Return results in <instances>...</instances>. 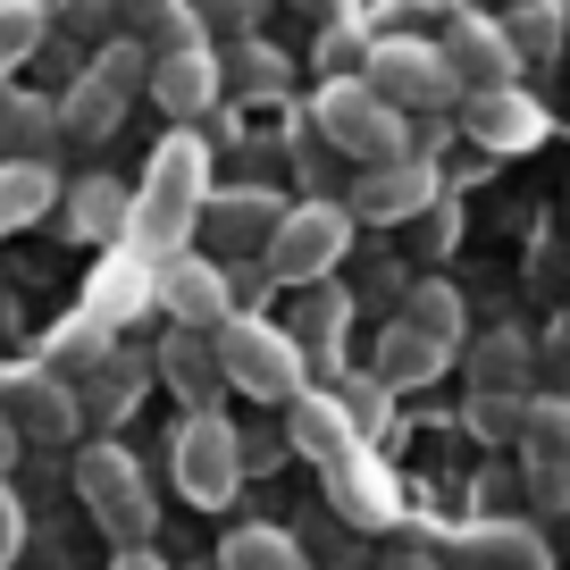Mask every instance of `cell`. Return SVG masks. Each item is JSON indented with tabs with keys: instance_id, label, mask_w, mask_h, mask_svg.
<instances>
[{
	"instance_id": "obj_1",
	"label": "cell",
	"mask_w": 570,
	"mask_h": 570,
	"mask_svg": "<svg viewBox=\"0 0 570 570\" xmlns=\"http://www.w3.org/2000/svg\"><path fill=\"white\" fill-rule=\"evenodd\" d=\"M202 210H210V142H202L194 126H177V135L151 151L142 185H135V227H126V252H142L151 268H168L185 252V235L202 227Z\"/></svg>"
},
{
	"instance_id": "obj_2",
	"label": "cell",
	"mask_w": 570,
	"mask_h": 570,
	"mask_svg": "<svg viewBox=\"0 0 570 570\" xmlns=\"http://www.w3.org/2000/svg\"><path fill=\"white\" fill-rule=\"evenodd\" d=\"M311 126L327 135V151L361 168H386V160H411V135H403V109L370 85V76H327L311 92Z\"/></svg>"
},
{
	"instance_id": "obj_3",
	"label": "cell",
	"mask_w": 570,
	"mask_h": 570,
	"mask_svg": "<svg viewBox=\"0 0 570 570\" xmlns=\"http://www.w3.org/2000/svg\"><path fill=\"white\" fill-rule=\"evenodd\" d=\"M218 361H227V386L252 394V403H303L311 394V353L294 344V327H277V320L235 311V320L218 327Z\"/></svg>"
},
{
	"instance_id": "obj_4",
	"label": "cell",
	"mask_w": 570,
	"mask_h": 570,
	"mask_svg": "<svg viewBox=\"0 0 570 570\" xmlns=\"http://www.w3.org/2000/svg\"><path fill=\"white\" fill-rule=\"evenodd\" d=\"M76 495H85V512L101 520L109 537H118L126 553L142 546V537L160 529V503H151V479H142V462L126 445H85L76 453Z\"/></svg>"
},
{
	"instance_id": "obj_5",
	"label": "cell",
	"mask_w": 570,
	"mask_h": 570,
	"mask_svg": "<svg viewBox=\"0 0 570 570\" xmlns=\"http://www.w3.org/2000/svg\"><path fill=\"white\" fill-rule=\"evenodd\" d=\"M135 92H151V51H142V42H101V51H92V68L59 92V126H68L76 142H101L109 126L126 118V101H135Z\"/></svg>"
},
{
	"instance_id": "obj_6",
	"label": "cell",
	"mask_w": 570,
	"mask_h": 570,
	"mask_svg": "<svg viewBox=\"0 0 570 570\" xmlns=\"http://www.w3.org/2000/svg\"><path fill=\"white\" fill-rule=\"evenodd\" d=\"M344 244H353V202H294L261 268H268V285H327Z\"/></svg>"
},
{
	"instance_id": "obj_7",
	"label": "cell",
	"mask_w": 570,
	"mask_h": 570,
	"mask_svg": "<svg viewBox=\"0 0 570 570\" xmlns=\"http://www.w3.org/2000/svg\"><path fill=\"white\" fill-rule=\"evenodd\" d=\"M168 470H177V495L194 503V512H218V503H235V479H244L235 420H218V411H194V420L168 436Z\"/></svg>"
},
{
	"instance_id": "obj_8",
	"label": "cell",
	"mask_w": 570,
	"mask_h": 570,
	"mask_svg": "<svg viewBox=\"0 0 570 570\" xmlns=\"http://www.w3.org/2000/svg\"><path fill=\"white\" fill-rule=\"evenodd\" d=\"M361 76H370L394 109H453V101H470L462 76L445 68V42H403V35L370 42V68H361Z\"/></svg>"
},
{
	"instance_id": "obj_9",
	"label": "cell",
	"mask_w": 570,
	"mask_h": 570,
	"mask_svg": "<svg viewBox=\"0 0 570 570\" xmlns=\"http://www.w3.org/2000/svg\"><path fill=\"white\" fill-rule=\"evenodd\" d=\"M520 470H529V495L546 512H570V394H529Z\"/></svg>"
},
{
	"instance_id": "obj_10",
	"label": "cell",
	"mask_w": 570,
	"mask_h": 570,
	"mask_svg": "<svg viewBox=\"0 0 570 570\" xmlns=\"http://www.w3.org/2000/svg\"><path fill=\"white\" fill-rule=\"evenodd\" d=\"M0 411L18 420L26 445H68L76 428H85V403H76V386L42 361V370H9V386H0Z\"/></svg>"
},
{
	"instance_id": "obj_11",
	"label": "cell",
	"mask_w": 570,
	"mask_h": 570,
	"mask_svg": "<svg viewBox=\"0 0 570 570\" xmlns=\"http://www.w3.org/2000/svg\"><path fill=\"white\" fill-rule=\"evenodd\" d=\"M277 227H285V202L261 194V185H227V194H210V210H202V235H210L218 261H268Z\"/></svg>"
},
{
	"instance_id": "obj_12",
	"label": "cell",
	"mask_w": 570,
	"mask_h": 570,
	"mask_svg": "<svg viewBox=\"0 0 570 570\" xmlns=\"http://www.w3.org/2000/svg\"><path fill=\"white\" fill-rule=\"evenodd\" d=\"M160 311L168 327H194V336H218V327L235 320V285L218 261H194V252H177V261L160 268Z\"/></svg>"
},
{
	"instance_id": "obj_13",
	"label": "cell",
	"mask_w": 570,
	"mask_h": 570,
	"mask_svg": "<svg viewBox=\"0 0 570 570\" xmlns=\"http://www.w3.org/2000/svg\"><path fill=\"white\" fill-rule=\"evenodd\" d=\"M436 168L411 151V160H386V168H361V185H353V218H377V227H403V218H420V210H436Z\"/></svg>"
},
{
	"instance_id": "obj_14",
	"label": "cell",
	"mask_w": 570,
	"mask_h": 570,
	"mask_svg": "<svg viewBox=\"0 0 570 570\" xmlns=\"http://www.w3.org/2000/svg\"><path fill=\"white\" fill-rule=\"evenodd\" d=\"M218 92H227V59H218L210 42H194V51H160V59H151V101H160L177 126H194L202 109L218 101Z\"/></svg>"
},
{
	"instance_id": "obj_15",
	"label": "cell",
	"mask_w": 570,
	"mask_h": 570,
	"mask_svg": "<svg viewBox=\"0 0 570 570\" xmlns=\"http://www.w3.org/2000/svg\"><path fill=\"white\" fill-rule=\"evenodd\" d=\"M462 135L479 142V151H537V142H546V109H537L520 85L470 92L462 101Z\"/></svg>"
},
{
	"instance_id": "obj_16",
	"label": "cell",
	"mask_w": 570,
	"mask_h": 570,
	"mask_svg": "<svg viewBox=\"0 0 570 570\" xmlns=\"http://www.w3.org/2000/svg\"><path fill=\"white\" fill-rule=\"evenodd\" d=\"M160 386L177 394L185 403V420H194V411H210L218 394H227V361H218V336H194V327H168L160 336Z\"/></svg>"
},
{
	"instance_id": "obj_17",
	"label": "cell",
	"mask_w": 570,
	"mask_h": 570,
	"mask_svg": "<svg viewBox=\"0 0 570 570\" xmlns=\"http://www.w3.org/2000/svg\"><path fill=\"white\" fill-rule=\"evenodd\" d=\"M445 68L462 76V92H495V85L520 76V51L495 18H453L445 26Z\"/></svg>"
},
{
	"instance_id": "obj_18",
	"label": "cell",
	"mask_w": 570,
	"mask_h": 570,
	"mask_svg": "<svg viewBox=\"0 0 570 570\" xmlns=\"http://www.w3.org/2000/svg\"><path fill=\"white\" fill-rule=\"evenodd\" d=\"M285 436H294V453L320 462V470L353 462V411H344L336 394H320V386H311L303 403H285Z\"/></svg>"
},
{
	"instance_id": "obj_19",
	"label": "cell",
	"mask_w": 570,
	"mask_h": 570,
	"mask_svg": "<svg viewBox=\"0 0 570 570\" xmlns=\"http://www.w3.org/2000/svg\"><path fill=\"white\" fill-rule=\"evenodd\" d=\"M445 570H546V537L520 529V520H479V529L453 537Z\"/></svg>"
},
{
	"instance_id": "obj_20",
	"label": "cell",
	"mask_w": 570,
	"mask_h": 570,
	"mask_svg": "<svg viewBox=\"0 0 570 570\" xmlns=\"http://www.w3.org/2000/svg\"><path fill=\"white\" fill-rule=\"evenodd\" d=\"M529 377H537V344L520 336V327H487V336L470 344V386L479 394H520V403H529Z\"/></svg>"
},
{
	"instance_id": "obj_21",
	"label": "cell",
	"mask_w": 570,
	"mask_h": 570,
	"mask_svg": "<svg viewBox=\"0 0 570 570\" xmlns=\"http://www.w3.org/2000/svg\"><path fill=\"white\" fill-rule=\"evenodd\" d=\"M51 135H68V126H59V101H42V92H0V160H42Z\"/></svg>"
},
{
	"instance_id": "obj_22",
	"label": "cell",
	"mask_w": 570,
	"mask_h": 570,
	"mask_svg": "<svg viewBox=\"0 0 570 570\" xmlns=\"http://www.w3.org/2000/svg\"><path fill=\"white\" fill-rule=\"evenodd\" d=\"M142 377H160V361H151V353H109L101 370H92L85 386H76V403H85V420H118V411H135Z\"/></svg>"
},
{
	"instance_id": "obj_23",
	"label": "cell",
	"mask_w": 570,
	"mask_h": 570,
	"mask_svg": "<svg viewBox=\"0 0 570 570\" xmlns=\"http://www.w3.org/2000/svg\"><path fill=\"white\" fill-rule=\"evenodd\" d=\"M68 227L85 235V244H109V235L135 227V194H126L118 177H85V185L68 194Z\"/></svg>"
},
{
	"instance_id": "obj_24",
	"label": "cell",
	"mask_w": 570,
	"mask_h": 570,
	"mask_svg": "<svg viewBox=\"0 0 570 570\" xmlns=\"http://www.w3.org/2000/svg\"><path fill=\"white\" fill-rule=\"evenodd\" d=\"M436 370H445V344H428L420 327H403V320H394L386 336H377V361H370V377H377V386H428Z\"/></svg>"
},
{
	"instance_id": "obj_25",
	"label": "cell",
	"mask_w": 570,
	"mask_h": 570,
	"mask_svg": "<svg viewBox=\"0 0 570 570\" xmlns=\"http://www.w3.org/2000/svg\"><path fill=\"white\" fill-rule=\"evenodd\" d=\"M327 503H336V520H353V529H386L394 520V495H386V479H377L370 462H336L327 470Z\"/></svg>"
},
{
	"instance_id": "obj_26",
	"label": "cell",
	"mask_w": 570,
	"mask_h": 570,
	"mask_svg": "<svg viewBox=\"0 0 570 570\" xmlns=\"http://www.w3.org/2000/svg\"><path fill=\"white\" fill-rule=\"evenodd\" d=\"M51 168L42 160H0V235H18V227H35L42 210H51Z\"/></svg>"
},
{
	"instance_id": "obj_27",
	"label": "cell",
	"mask_w": 570,
	"mask_h": 570,
	"mask_svg": "<svg viewBox=\"0 0 570 570\" xmlns=\"http://www.w3.org/2000/svg\"><path fill=\"white\" fill-rule=\"evenodd\" d=\"M403 327H420L428 344H462V285H445V277H420L411 285V303H403Z\"/></svg>"
},
{
	"instance_id": "obj_28",
	"label": "cell",
	"mask_w": 570,
	"mask_h": 570,
	"mask_svg": "<svg viewBox=\"0 0 570 570\" xmlns=\"http://www.w3.org/2000/svg\"><path fill=\"white\" fill-rule=\"evenodd\" d=\"M218 570H311V562H303V546L285 529H261V520H252V529H227Z\"/></svg>"
},
{
	"instance_id": "obj_29",
	"label": "cell",
	"mask_w": 570,
	"mask_h": 570,
	"mask_svg": "<svg viewBox=\"0 0 570 570\" xmlns=\"http://www.w3.org/2000/svg\"><path fill=\"white\" fill-rule=\"evenodd\" d=\"M503 35H512V51L529 59H562V42H570V18H562V0H520L512 18H503Z\"/></svg>"
},
{
	"instance_id": "obj_30",
	"label": "cell",
	"mask_w": 570,
	"mask_h": 570,
	"mask_svg": "<svg viewBox=\"0 0 570 570\" xmlns=\"http://www.w3.org/2000/svg\"><path fill=\"white\" fill-rule=\"evenodd\" d=\"M344 320H353V294H344V285H311L303 311H294V344H303V353H336Z\"/></svg>"
},
{
	"instance_id": "obj_31",
	"label": "cell",
	"mask_w": 570,
	"mask_h": 570,
	"mask_svg": "<svg viewBox=\"0 0 570 570\" xmlns=\"http://www.w3.org/2000/svg\"><path fill=\"white\" fill-rule=\"evenodd\" d=\"M285 76H294V68H285V51H268V42H235V51H227V85L244 92V101H277Z\"/></svg>"
},
{
	"instance_id": "obj_32",
	"label": "cell",
	"mask_w": 570,
	"mask_h": 570,
	"mask_svg": "<svg viewBox=\"0 0 570 570\" xmlns=\"http://www.w3.org/2000/svg\"><path fill=\"white\" fill-rule=\"evenodd\" d=\"M42 35H51V9H42V0H0V76L18 68V59H35Z\"/></svg>"
},
{
	"instance_id": "obj_33",
	"label": "cell",
	"mask_w": 570,
	"mask_h": 570,
	"mask_svg": "<svg viewBox=\"0 0 570 570\" xmlns=\"http://www.w3.org/2000/svg\"><path fill=\"white\" fill-rule=\"evenodd\" d=\"M520 428H529V403H520V394H470V436L520 445Z\"/></svg>"
},
{
	"instance_id": "obj_34",
	"label": "cell",
	"mask_w": 570,
	"mask_h": 570,
	"mask_svg": "<svg viewBox=\"0 0 570 570\" xmlns=\"http://www.w3.org/2000/svg\"><path fill=\"white\" fill-rule=\"evenodd\" d=\"M51 18L68 26L76 42H109V26H126V18H118V0H59Z\"/></svg>"
},
{
	"instance_id": "obj_35",
	"label": "cell",
	"mask_w": 570,
	"mask_h": 570,
	"mask_svg": "<svg viewBox=\"0 0 570 570\" xmlns=\"http://www.w3.org/2000/svg\"><path fill=\"white\" fill-rule=\"evenodd\" d=\"M235 445H244V470H277L294 453V436L285 428H235Z\"/></svg>"
},
{
	"instance_id": "obj_36",
	"label": "cell",
	"mask_w": 570,
	"mask_h": 570,
	"mask_svg": "<svg viewBox=\"0 0 570 570\" xmlns=\"http://www.w3.org/2000/svg\"><path fill=\"white\" fill-rule=\"evenodd\" d=\"M320 68H327V76L370 68V51H361V35H353V26H327V35H320Z\"/></svg>"
},
{
	"instance_id": "obj_37",
	"label": "cell",
	"mask_w": 570,
	"mask_h": 570,
	"mask_svg": "<svg viewBox=\"0 0 570 570\" xmlns=\"http://www.w3.org/2000/svg\"><path fill=\"white\" fill-rule=\"evenodd\" d=\"M537 370H546L553 386H570V311L546 327V336H537Z\"/></svg>"
},
{
	"instance_id": "obj_38",
	"label": "cell",
	"mask_w": 570,
	"mask_h": 570,
	"mask_svg": "<svg viewBox=\"0 0 570 570\" xmlns=\"http://www.w3.org/2000/svg\"><path fill=\"white\" fill-rule=\"evenodd\" d=\"M202 26H218V35H244L252 18H261V0H194Z\"/></svg>"
},
{
	"instance_id": "obj_39",
	"label": "cell",
	"mask_w": 570,
	"mask_h": 570,
	"mask_svg": "<svg viewBox=\"0 0 570 570\" xmlns=\"http://www.w3.org/2000/svg\"><path fill=\"white\" fill-rule=\"evenodd\" d=\"M177 9H194V0H118V18H126V26H142V35H160Z\"/></svg>"
},
{
	"instance_id": "obj_40",
	"label": "cell",
	"mask_w": 570,
	"mask_h": 570,
	"mask_svg": "<svg viewBox=\"0 0 570 570\" xmlns=\"http://www.w3.org/2000/svg\"><path fill=\"white\" fill-rule=\"evenodd\" d=\"M453 227H462V210H453V202L420 210V252H445V244H453Z\"/></svg>"
},
{
	"instance_id": "obj_41",
	"label": "cell",
	"mask_w": 570,
	"mask_h": 570,
	"mask_svg": "<svg viewBox=\"0 0 570 570\" xmlns=\"http://www.w3.org/2000/svg\"><path fill=\"white\" fill-rule=\"evenodd\" d=\"M18 537H26V512H18V495H9V487H0V562H9V553H18Z\"/></svg>"
},
{
	"instance_id": "obj_42",
	"label": "cell",
	"mask_w": 570,
	"mask_h": 570,
	"mask_svg": "<svg viewBox=\"0 0 570 570\" xmlns=\"http://www.w3.org/2000/svg\"><path fill=\"white\" fill-rule=\"evenodd\" d=\"M18 453H26V436H18V420L0 411V479H9V462H18Z\"/></svg>"
},
{
	"instance_id": "obj_43",
	"label": "cell",
	"mask_w": 570,
	"mask_h": 570,
	"mask_svg": "<svg viewBox=\"0 0 570 570\" xmlns=\"http://www.w3.org/2000/svg\"><path fill=\"white\" fill-rule=\"evenodd\" d=\"M118 570H160V562H151V553L135 546V553H118Z\"/></svg>"
},
{
	"instance_id": "obj_44",
	"label": "cell",
	"mask_w": 570,
	"mask_h": 570,
	"mask_svg": "<svg viewBox=\"0 0 570 570\" xmlns=\"http://www.w3.org/2000/svg\"><path fill=\"white\" fill-rule=\"evenodd\" d=\"M294 9H311V18H336V0H294Z\"/></svg>"
},
{
	"instance_id": "obj_45",
	"label": "cell",
	"mask_w": 570,
	"mask_h": 570,
	"mask_svg": "<svg viewBox=\"0 0 570 570\" xmlns=\"http://www.w3.org/2000/svg\"><path fill=\"white\" fill-rule=\"evenodd\" d=\"M403 570H436V562H428V553H411V562H403Z\"/></svg>"
}]
</instances>
